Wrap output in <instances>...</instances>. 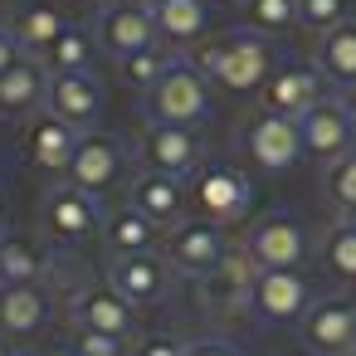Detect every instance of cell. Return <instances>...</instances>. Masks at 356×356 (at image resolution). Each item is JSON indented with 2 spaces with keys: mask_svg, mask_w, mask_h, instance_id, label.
<instances>
[{
  "mask_svg": "<svg viewBox=\"0 0 356 356\" xmlns=\"http://www.w3.org/2000/svg\"><path fill=\"white\" fill-rule=\"evenodd\" d=\"M132 356H186V341L181 337H171V332H152V337H142L137 341V351Z\"/></svg>",
  "mask_w": 356,
  "mask_h": 356,
  "instance_id": "35",
  "label": "cell"
},
{
  "mask_svg": "<svg viewBox=\"0 0 356 356\" xmlns=\"http://www.w3.org/2000/svg\"><path fill=\"white\" fill-rule=\"evenodd\" d=\"M20 59H25V44H20L15 25H0V74H6V69H15Z\"/></svg>",
  "mask_w": 356,
  "mask_h": 356,
  "instance_id": "36",
  "label": "cell"
},
{
  "mask_svg": "<svg viewBox=\"0 0 356 356\" xmlns=\"http://www.w3.org/2000/svg\"><path fill=\"white\" fill-rule=\"evenodd\" d=\"M122 6H132V10H142V15L156 20V6H161V0H122Z\"/></svg>",
  "mask_w": 356,
  "mask_h": 356,
  "instance_id": "38",
  "label": "cell"
},
{
  "mask_svg": "<svg viewBox=\"0 0 356 356\" xmlns=\"http://www.w3.org/2000/svg\"><path fill=\"white\" fill-rule=\"evenodd\" d=\"M186 356H239L229 341H215V337H205V341H191L186 346Z\"/></svg>",
  "mask_w": 356,
  "mask_h": 356,
  "instance_id": "37",
  "label": "cell"
},
{
  "mask_svg": "<svg viewBox=\"0 0 356 356\" xmlns=\"http://www.w3.org/2000/svg\"><path fill=\"white\" fill-rule=\"evenodd\" d=\"M103 239H108L113 254H152V244H156V225H152L142 210L122 205V210H113V215L103 220Z\"/></svg>",
  "mask_w": 356,
  "mask_h": 356,
  "instance_id": "25",
  "label": "cell"
},
{
  "mask_svg": "<svg viewBox=\"0 0 356 356\" xmlns=\"http://www.w3.org/2000/svg\"><path fill=\"white\" fill-rule=\"evenodd\" d=\"M210 30V6L205 0H161L156 6V35L176 44H195Z\"/></svg>",
  "mask_w": 356,
  "mask_h": 356,
  "instance_id": "24",
  "label": "cell"
},
{
  "mask_svg": "<svg viewBox=\"0 0 356 356\" xmlns=\"http://www.w3.org/2000/svg\"><path fill=\"white\" fill-rule=\"evenodd\" d=\"M49 322V293L40 283H0V332L35 337Z\"/></svg>",
  "mask_w": 356,
  "mask_h": 356,
  "instance_id": "19",
  "label": "cell"
},
{
  "mask_svg": "<svg viewBox=\"0 0 356 356\" xmlns=\"http://www.w3.org/2000/svg\"><path fill=\"white\" fill-rule=\"evenodd\" d=\"M225 254H229V239H225V229H220V225H210V220H181V225H171L166 264H171L176 273L205 278Z\"/></svg>",
  "mask_w": 356,
  "mask_h": 356,
  "instance_id": "5",
  "label": "cell"
},
{
  "mask_svg": "<svg viewBox=\"0 0 356 356\" xmlns=\"http://www.w3.org/2000/svg\"><path fill=\"white\" fill-rule=\"evenodd\" d=\"M49 93V69L40 59H20L15 69L0 74V113L6 118H20V113H35Z\"/></svg>",
  "mask_w": 356,
  "mask_h": 356,
  "instance_id": "21",
  "label": "cell"
},
{
  "mask_svg": "<svg viewBox=\"0 0 356 356\" xmlns=\"http://www.w3.org/2000/svg\"><path fill=\"white\" fill-rule=\"evenodd\" d=\"M249 307H254V317H264V322H302V312L312 307L307 278H302L298 268H268V273H259Z\"/></svg>",
  "mask_w": 356,
  "mask_h": 356,
  "instance_id": "11",
  "label": "cell"
},
{
  "mask_svg": "<svg viewBox=\"0 0 356 356\" xmlns=\"http://www.w3.org/2000/svg\"><path fill=\"white\" fill-rule=\"evenodd\" d=\"M322 264L341 278V283H356V229L351 225H332L327 234H322Z\"/></svg>",
  "mask_w": 356,
  "mask_h": 356,
  "instance_id": "29",
  "label": "cell"
},
{
  "mask_svg": "<svg viewBox=\"0 0 356 356\" xmlns=\"http://www.w3.org/2000/svg\"><path fill=\"white\" fill-rule=\"evenodd\" d=\"M244 254L259 264V273H268V268H298L307 259V234H302V225L293 215H264L259 225H249Z\"/></svg>",
  "mask_w": 356,
  "mask_h": 356,
  "instance_id": "4",
  "label": "cell"
},
{
  "mask_svg": "<svg viewBox=\"0 0 356 356\" xmlns=\"http://www.w3.org/2000/svg\"><path fill=\"white\" fill-rule=\"evenodd\" d=\"M268 113H283V118H302L317 98H322V83L312 69H278L268 79Z\"/></svg>",
  "mask_w": 356,
  "mask_h": 356,
  "instance_id": "22",
  "label": "cell"
},
{
  "mask_svg": "<svg viewBox=\"0 0 356 356\" xmlns=\"http://www.w3.org/2000/svg\"><path fill=\"white\" fill-rule=\"evenodd\" d=\"M0 220H6V200H0Z\"/></svg>",
  "mask_w": 356,
  "mask_h": 356,
  "instance_id": "42",
  "label": "cell"
},
{
  "mask_svg": "<svg viewBox=\"0 0 356 356\" xmlns=\"http://www.w3.org/2000/svg\"><path fill=\"white\" fill-rule=\"evenodd\" d=\"M191 200L200 210V220L210 225H234L249 215V200H254V186L239 166H225V161H210L191 176Z\"/></svg>",
  "mask_w": 356,
  "mask_h": 356,
  "instance_id": "3",
  "label": "cell"
},
{
  "mask_svg": "<svg viewBox=\"0 0 356 356\" xmlns=\"http://www.w3.org/2000/svg\"><path fill=\"white\" fill-rule=\"evenodd\" d=\"M254 283H259V264H254L244 249H229V254L200 278V298H205L210 312H239V307H249Z\"/></svg>",
  "mask_w": 356,
  "mask_h": 356,
  "instance_id": "10",
  "label": "cell"
},
{
  "mask_svg": "<svg viewBox=\"0 0 356 356\" xmlns=\"http://www.w3.org/2000/svg\"><path fill=\"white\" fill-rule=\"evenodd\" d=\"M69 356H122V341L108 337V332L74 327V337H69Z\"/></svg>",
  "mask_w": 356,
  "mask_h": 356,
  "instance_id": "34",
  "label": "cell"
},
{
  "mask_svg": "<svg viewBox=\"0 0 356 356\" xmlns=\"http://www.w3.org/2000/svg\"><path fill=\"white\" fill-rule=\"evenodd\" d=\"M69 317L74 327H88V332H108L118 341H127L137 332V307L113 288V283H88L69 298Z\"/></svg>",
  "mask_w": 356,
  "mask_h": 356,
  "instance_id": "6",
  "label": "cell"
},
{
  "mask_svg": "<svg viewBox=\"0 0 356 356\" xmlns=\"http://www.w3.org/2000/svg\"><path fill=\"white\" fill-rule=\"evenodd\" d=\"M127 205L142 210L156 229H161V225H181V215H186V181L147 166V171L132 181V200H127Z\"/></svg>",
  "mask_w": 356,
  "mask_h": 356,
  "instance_id": "18",
  "label": "cell"
},
{
  "mask_svg": "<svg viewBox=\"0 0 356 356\" xmlns=\"http://www.w3.org/2000/svg\"><path fill=\"white\" fill-rule=\"evenodd\" d=\"M346 356H356V346H351V351H346Z\"/></svg>",
  "mask_w": 356,
  "mask_h": 356,
  "instance_id": "43",
  "label": "cell"
},
{
  "mask_svg": "<svg viewBox=\"0 0 356 356\" xmlns=\"http://www.w3.org/2000/svg\"><path fill=\"white\" fill-rule=\"evenodd\" d=\"M0 356H10V346H6V332H0Z\"/></svg>",
  "mask_w": 356,
  "mask_h": 356,
  "instance_id": "41",
  "label": "cell"
},
{
  "mask_svg": "<svg viewBox=\"0 0 356 356\" xmlns=\"http://www.w3.org/2000/svg\"><path fill=\"white\" fill-rule=\"evenodd\" d=\"M20 356H35V351H20Z\"/></svg>",
  "mask_w": 356,
  "mask_h": 356,
  "instance_id": "44",
  "label": "cell"
},
{
  "mask_svg": "<svg viewBox=\"0 0 356 356\" xmlns=\"http://www.w3.org/2000/svg\"><path fill=\"white\" fill-rule=\"evenodd\" d=\"M205 6H215V0H205Z\"/></svg>",
  "mask_w": 356,
  "mask_h": 356,
  "instance_id": "45",
  "label": "cell"
},
{
  "mask_svg": "<svg viewBox=\"0 0 356 356\" xmlns=\"http://www.w3.org/2000/svg\"><path fill=\"white\" fill-rule=\"evenodd\" d=\"M298 25L322 30V35L346 25V0H298Z\"/></svg>",
  "mask_w": 356,
  "mask_h": 356,
  "instance_id": "33",
  "label": "cell"
},
{
  "mask_svg": "<svg viewBox=\"0 0 356 356\" xmlns=\"http://www.w3.org/2000/svg\"><path fill=\"white\" fill-rule=\"evenodd\" d=\"M346 127H351V142H356V98H346Z\"/></svg>",
  "mask_w": 356,
  "mask_h": 356,
  "instance_id": "39",
  "label": "cell"
},
{
  "mask_svg": "<svg viewBox=\"0 0 356 356\" xmlns=\"http://www.w3.org/2000/svg\"><path fill=\"white\" fill-rule=\"evenodd\" d=\"M44 273V254L20 239V234H6L0 239V283H40Z\"/></svg>",
  "mask_w": 356,
  "mask_h": 356,
  "instance_id": "27",
  "label": "cell"
},
{
  "mask_svg": "<svg viewBox=\"0 0 356 356\" xmlns=\"http://www.w3.org/2000/svg\"><path fill=\"white\" fill-rule=\"evenodd\" d=\"M142 156L152 171H166V176H195L205 161H200V137L195 127H171V122H147L142 132Z\"/></svg>",
  "mask_w": 356,
  "mask_h": 356,
  "instance_id": "8",
  "label": "cell"
},
{
  "mask_svg": "<svg viewBox=\"0 0 356 356\" xmlns=\"http://www.w3.org/2000/svg\"><path fill=\"white\" fill-rule=\"evenodd\" d=\"M108 283H113L132 307H142V302H161L166 288H171V264L156 259V254H113V264H108Z\"/></svg>",
  "mask_w": 356,
  "mask_h": 356,
  "instance_id": "13",
  "label": "cell"
},
{
  "mask_svg": "<svg viewBox=\"0 0 356 356\" xmlns=\"http://www.w3.org/2000/svg\"><path fill=\"white\" fill-rule=\"evenodd\" d=\"M88 59H93V40H88V30H64L49 49H44V69H49V79L54 74H88Z\"/></svg>",
  "mask_w": 356,
  "mask_h": 356,
  "instance_id": "28",
  "label": "cell"
},
{
  "mask_svg": "<svg viewBox=\"0 0 356 356\" xmlns=\"http://www.w3.org/2000/svg\"><path fill=\"white\" fill-rule=\"evenodd\" d=\"M298 132H302V152L317 156V161H337V156L351 152L346 103H337V98H317V103L298 118Z\"/></svg>",
  "mask_w": 356,
  "mask_h": 356,
  "instance_id": "14",
  "label": "cell"
},
{
  "mask_svg": "<svg viewBox=\"0 0 356 356\" xmlns=\"http://www.w3.org/2000/svg\"><path fill=\"white\" fill-rule=\"evenodd\" d=\"M317 69L341 83V88H356V25H337L322 35L317 44Z\"/></svg>",
  "mask_w": 356,
  "mask_h": 356,
  "instance_id": "26",
  "label": "cell"
},
{
  "mask_svg": "<svg viewBox=\"0 0 356 356\" xmlns=\"http://www.w3.org/2000/svg\"><path fill=\"white\" fill-rule=\"evenodd\" d=\"M302 337L317 356H346L356 346V302L322 298L302 312Z\"/></svg>",
  "mask_w": 356,
  "mask_h": 356,
  "instance_id": "12",
  "label": "cell"
},
{
  "mask_svg": "<svg viewBox=\"0 0 356 356\" xmlns=\"http://www.w3.org/2000/svg\"><path fill=\"white\" fill-rule=\"evenodd\" d=\"M44 229L54 239H64V244H79L93 229H103V210H98V200L88 191H79L74 181H64V186H54L44 195Z\"/></svg>",
  "mask_w": 356,
  "mask_h": 356,
  "instance_id": "9",
  "label": "cell"
},
{
  "mask_svg": "<svg viewBox=\"0 0 356 356\" xmlns=\"http://www.w3.org/2000/svg\"><path fill=\"white\" fill-rule=\"evenodd\" d=\"M195 69H200L210 83L229 88V93H254V88L268 83V69H273V64H268V44H264V35L239 30V35L210 44V49L195 59Z\"/></svg>",
  "mask_w": 356,
  "mask_h": 356,
  "instance_id": "1",
  "label": "cell"
},
{
  "mask_svg": "<svg viewBox=\"0 0 356 356\" xmlns=\"http://www.w3.org/2000/svg\"><path fill=\"white\" fill-rule=\"evenodd\" d=\"M171 64H176V59H166L161 49H137V54L118 59V74H122V83H127V88H142V93H147V88L171 69Z\"/></svg>",
  "mask_w": 356,
  "mask_h": 356,
  "instance_id": "31",
  "label": "cell"
},
{
  "mask_svg": "<svg viewBox=\"0 0 356 356\" xmlns=\"http://www.w3.org/2000/svg\"><path fill=\"white\" fill-rule=\"evenodd\" d=\"M83 132H74L69 122H59L54 113H40L25 132V147H30V161L44 166V171H69L74 161V147H79Z\"/></svg>",
  "mask_w": 356,
  "mask_h": 356,
  "instance_id": "20",
  "label": "cell"
},
{
  "mask_svg": "<svg viewBox=\"0 0 356 356\" xmlns=\"http://www.w3.org/2000/svg\"><path fill=\"white\" fill-rule=\"evenodd\" d=\"M64 30H69V20H64L59 6H49V0H35V6H25L20 20H15V35H20V44H25L30 59H44V49H49Z\"/></svg>",
  "mask_w": 356,
  "mask_h": 356,
  "instance_id": "23",
  "label": "cell"
},
{
  "mask_svg": "<svg viewBox=\"0 0 356 356\" xmlns=\"http://www.w3.org/2000/svg\"><path fill=\"white\" fill-rule=\"evenodd\" d=\"M244 20L254 25V35H288L298 25V0H244Z\"/></svg>",
  "mask_w": 356,
  "mask_h": 356,
  "instance_id": "30",
  "label": "cell"
},
{
  "mask_svg": "<svg viewBox=\"0 0 356 356\" xmlns=\"http://www.w3.org/2000/svg\"><path fill=\"white\" fill-rule=\"evenodd\" d=\"M244 152L259 171H288L298 156H302V132H298V118H283V113H259L249 127H244Z\"/></svg>",
  "mask_w": 356,
  "mask_h": 356,
  "instance_id": "7",
  "label": "cell"
},
{
  "mask_svg": "<svg viewBox=\"0 0 356 356\" xmlns=\"http://www.w3.org/2000/svg\"><path fill=\"white\" fill-rule=\"evenodd\" d=\"M44 113H54L74 132H88L103 113V93H98L93 74H54L49 93H44Z\"/></svg>",
  "mask_w": 356,
  "mask_h": 356,
  "instance_id": "15",
  "label": "cell"
},
{
  "mask_svg": "<svg viewBox=\"0 0 356 356\" xmlns=\"http://www.w3.org/2000/svg\"><path fill=\"white\" fill-rule=\"evenodd\" d=\"M322 186H327V200H332L337 210H351V205H356V147H351L346 156L327 161Z\"/></svg>",
  "mask_w": 356,
  "mask_h": 356,
  "instance_id": "32",
  "label": "cell"
},
{
  "mask_svg": "<svg viewBox=\"0 0 356 356\" xmlns=\"http://www.w3.org/2000/svg\"><path fill=\"white\" fill-rule=\"evenodd\" d=\"M210 118V79L191 64H171L152 88H147V122H171V127H200Z\"/></svg>",
  "mask_w": 356,
  "mask_h": 356,
  "instance_id": "2",
  "label": "cell"
},
{
  "mask_svg": "<svg viewBox=\"0 0 356 356\" xmlns=\"http://www.w3.org/2000/svg\"><path fill=\"white\" fill-rule=\"evenodd\" d=\"M122 171V147L103 132H83L79 147H74V161H69V181L88 195H98L103 186H113Z\"/></svg>",
  "mask_w": 356,
  "mask_h": 356,
  "instance_id": "17",
  "label": "cell"
},
{
  "mask_svg": "<svg viewBox=\"0 0 356 356\" xmlns=\"http://www.w3.org/2000/svg\"><path fill=\"white\" fill-rule=\"evenodd\" d=\"M98 44L113 54V59H127L137 49H156V20L113 0V6L98 10Z\"/></svg>",
  "mask_w": 356,
  "mask_h": 356,
  "instance_id": "16",
  "label": "cell"
},
{
  "mask_svg": "<svg viewBox=\"0 0 356 356\" xmlns=\"http://www.w3.org/2000/svg\"><path fill=\"white\" fill-rule=\"evenodd\" d=\"M341 225H351V229H356V205H351V210H341Z\"/></svg>",
  "mask_w": 356,
  "mask_h": 356,
  "instance_id": "40",
  "label": "cell"
}]
</instances>
